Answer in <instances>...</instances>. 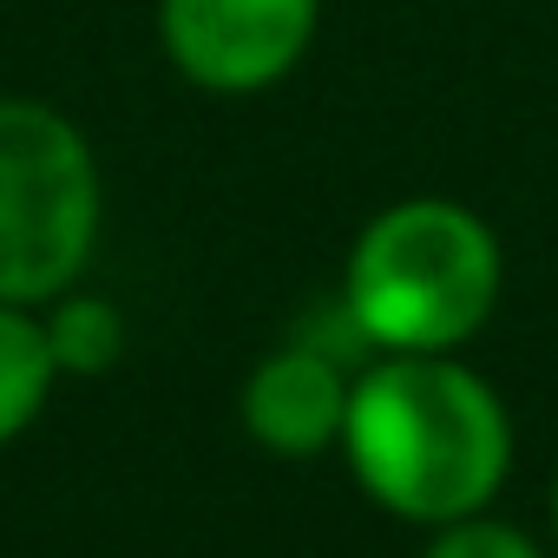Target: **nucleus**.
<instances>
[{
    "label": "nucleus",
    "mask_w": 558,
    "mask_h": 558,
    "mask_svg": "<svg viewBox=\"0 0 558 558\" xmlns=\"http://www.w3.org/2000/svg\"><path fill=\"white\" fill-rule=\"evenodd\" d=\"M323 0H158V47L171 73L210 99L283 86L316 47Z\"/></svg>",
    "instance_id": "4"
},
{
    "label": "nucleus",
    "mask_w": 558,
    "mask_h": 558,
    "mask_svg": "<svg viewBox=\"0 0 558 558\" xmlns=\"http://www.w3.org/2000/svg\"><path fill=\"white\" fill-rule=\"evenodd\" d=\"M421 558H545V551H538L519 525H499V519L473 512V519L434 525V538H427Z\"/></svg>",
    "instance_id": "8"
},
{
    "label": "nucleus",
    "mask_w": 558,
    "mask_h": 558,
    "mask_svg": "<svg viewBox=\"0 0 558 558\" xmlns=\"http://www.w3.org/2000/svg\"><path fill=\"white\" fill-rule=\"evenodd\" d=\"M342 453L381 512L453 525L486 512L506 486L512 421L493 381L453 355H375L349 388Z\"/></svg>",
    "instance_id": "1"
},
{
    "label": "nucleus",
    "mask_w": 558,
    "mask_h": 558,
    "mask_svg": "<svg viewBox=\"0 0 558 558\" xmlns=\"http://www.w3.org/2000/svg\"><path fill=\"white\" fill-rule=\"evenodd\" d=\"M47 329V349H53V368L60 375H112L119 355H125V316L112 296H93V290H60L40 316Z\"/></svg>",
    "instance_id": "7"
},
{
    "label": "nucleus",
    "mask_w": 558,
    "mask_h": 558,
    "mask_svg": "<svg viewBox=\"0 0 558 558\" xmlns=\"http://www.w3.org/2000/svg\"><path fill=\"white\" fill-rule=\"evenodd\" d=\"M499 283L506 256L480 210L453 197H401L362 223L342 303L375 355H453L499 310Z\"/></svg>",
    "instance_id": "2"
},
{
    "label": "nucleus",
    "mask_w": 558,
    "mask_h": 558,
    "mask_svg": "<svg viewBox=\"0 0 558 558\" xmlns=\"http://www.w3.org/2000/svg\"><path fill=\"white\" fill-rule=\"evenodd\" d=\"M99 158L47 99H0V303L47 310L99 243Z\"/></svg>",
    "instance_id": "3"
},
{
    "label": "nucleus",
    "mask_w": 558,
    "mask_h": 558,
    "mask_svg": "<svg viewBox=\"0 0 558 558\" xmlns=\"http://www.w3.org/2000/svg\"><path fill=\"white\" fill-rule=\"evenodd\" d=\"M551 532H558V480H551Z\"/></svg>",
    "instance_id": "9"
},
{
    "label": "nucleus",
    "mask_w": 558,
    "mask_h": 558,
    "mask_svg": "<svg viewBox=\"0 0 558 558\" xmlns=\"http://www.w3.org/2000/svg\"><path fill=\"white\" fill-rule=\"evenodd\" d=\"M53 381H60V368H53L40 316L21 303H0V447L21 440L40 421Z\"/></svg>",
    "instance_id": "6"
},
{
    "label": "nucleus",
    "mask_w": 558,
    "mask_h": 558,
    "mask_svg": "<svg viewBox=\"0 0 558 558\" xmlns=\"http://www.w3.org/2000/svg\"><path fill=\"white\" fill-rule=\"evenodd\" d=\"M349 362L323 355L316 342H290L250 368L243 381V427L256 447L283 453V460H310L323 447L342 440V421H349Z\"/></svg>",
    "instance_id": "5"
}]
</instances>
